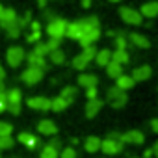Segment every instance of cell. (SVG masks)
<instances>
[{"label":"cell","instance_id":"19","mask_svg":"<svg viewBox=\"0 0 158 158\" xmlns=\"http://www.w3.org/2000/svg\"><path fill=\"white\" fill-rule=\"evenodd\" d=\"M128 41H130L134 47H138V48H149V47H151L149 37H145L143 34H138V32L128 34Z\"/></svg>","mask_w":158,"mask_h":158},{"label":"cell","instance_id":"15","mask_svg":"<svg viewBox=\"0 0 158 158\" xmlns=\"http://www.w3.org/2000/svg\"><path fill=\"white\" fill-rule=\"evenodd\" d=\"M130 76H132L134 82H145V80H149V78L152 76V69L149 65H139V67H134Z\"/></svg>","mask_w":158,"mask_h":158},{"label":"cell","instance_id":"14","mask_svg":"<svg viewBox=\"0 0 158 158\" xmlns=\"http://www.w3.org/2000/svg\"><path fill=\"white\" fill-rule=\"evenodd\" d=\"M76 82L80 88L88 89V88H97L99 86V76L97 74H91V73H82L80 76L76 78Z\"/></svg>","mask_w":158,"mask_h":158},{"label":"cell","instance_id":"44","mask_svg":"<svg viewBox=\"0 0 158 158\" xmlns=\"http://www.w3.org/2000/svg\"><path fill=\"white\" fill-rule=\"evenodd\" d=\"M151 127H152V130L158 134V119H152V121H151Z\"/></svg>","mask_w":158,"mask_h":158},{"label":"cell","instance_id":"13","mask_svg":"<svg viewBox=\"0 0 158 158\" xmlns=\"http://www.w3.org/2000/svg\"><path fill=\"white\" fill-rule=\"evenodd\" d=\"M37 132L41 136H56L58 134V127L52 119H41L37 123Z\"/></svg>","mask_w":158,"mask_h":158},{"label":"cell","instance_id":"33","mask_svg":"<svg viewBox=\"0 0 158 158\" xmlns=\"http://www.w3.org/2000/svg\"><path fill=\"white\" fill-rule=\"evenodd\" d=\"M32 52H34V54H37V56H43V58H47V56H48V48H47V43H43V41L35 43Z\"/></svg>","mask_w":158,"mask_h":158},{"label":"cell","instance_id":"36","mask_svg":"<svg viewBox=\"0 0 158 158\" xmlns=\"http://www.w3.org/2000/svg\"><path fill=\"white\" fill-rule=\"evenodd\" d=\"M13 132V125L6 123V121H0V136H11Z\"/></svg>","mask_w":158,"mask_h":158},{"label":"cell","instance_id":"23","mask_svg":"<svg viewBox=\"0 0 158 158\" xmlns=\"http://www.w3.org/2000/svg\"><path fill=\"white\" fill-rule=\"evenodd\" d=\"M134 80H132V76L130 74H121L119 78H115V88H119L121 91H127L130 88H134Z\"/></svg>","mask_w":158,"mask_h":158},{"label":"cell","instance_id":"46","mask_svg":"<svg viewBox=\"0 0 158 158\" xmlns=\"http://www.w3.org/2000/svg\"><path fill=\"white\" fill-rule=\"evenodd\" d=\"M6 78V69L2 67V63H0V80H4Z\"/></svg>","mask_w":158,"mask_h":158},{"label":"cell","instance_id":"47","mask_svg":"<svg viewBox=\"0 0 158 158\" xmlns=\"http://www.w3.org/2000/svg\"><path fill=\"white\" fill-rule=\"evenodd\" d=\"M82 2V8H91V0H80Z\"/></svg>","mask_w":158,"mask_h":158},{"label":"cell","instance_id":"4","mask_svg":"<svg viewBox=\"0 0 158 158\" xmlns=\"http://www.w3.org/2000/svg\"><path fill=\"white\" fill-rule=\"evenodd\" d=\"M95 54H97L95 45H93V47H86V48H82L80 54H76V56L73 58V63H71V65H73L76 71H84V69L95 60Z\"/></svg>","mask_w":158,"mask_h":158},{"label":"cell","instance_id":"26","mask_svg":"<svg viewBox=\"0 0 158 158\" xmlns=\"http://www.w3.org/2000/svg\"><path fill=\"white\" fill-rule=\"evenodd\" d=\"M67 106H69V102H67L65 99H61L60 95H58V97H54V99H50V110H52V112H56V114H60V112L67 110Z\"/></svg>","mask_w":158,"mask_h":158},{"label":"cell","instance_id":"20","mask_svg":"<svg viewBox=\"0 0 158 158\" xmlns=\"http://www.w3.org/2000/svg\"><path fill=\"white\" fill-rule=\"evenodd\" d=\"M102 104H104V102H102L101 99L88 101V102H86V117H88V119H93V117H97V114L101 112Z\"/></svg>","mask_w":158,"mask_h":158},{"label":"cell","instance_id":"52","mask_svg":"<svg viewBox=\"0 0 158 158\" xmlns=\"http://www.w3.org/2000/svg\"><path fill=\"white\" fill-rule=\"evenodd\" d=\"M132 158H136V156H132Z\"/></svg>","mask_w":158,"mask_h":158},{"label":"cell","instance_id":"18","mask_svg":"<svg viewBox=\"0 0 158 158\" xmlns=\"http://www.w3.org/2000/svg\"><path fill=\"white\" fill-rule=\"evenodd\" d=\"M99 39H101V28H97V30H91V32L84 34L80 39H78V43H80V47H82V48H86V47H93Z\"/></svg>","mask_w":158,"mask_h":158},{"label":"cell","instance_id":"51","mask_svg":"<svg viewBox=\"0 0 158 158\" xmlns=\"http://www.w3.org/2000/svg\"><path fill=\"white\" fill-rule=\"evenodd\" d=\"M0 158H2V154H0Z\"/></svg>","mask_w":158,"mask_h":158},{"label":"cell","instance_id":"50","mask_svg":"<svg viewBox=\"0 0 158 158\" xmlns=\"http://www.w3.org/2000/svg\"><path fill=\"white\" fill-rule=\"evenodd\" d=\"M108 2H119V0H108Z\"/></svg>","mask_w":158,"mask_h":158},{"label":"cell","instance_id":"11","mask_svg":"<svg viewBox=\"0 0 158 158\" xmlns=\"http://www.w3.org/2000/svg\"><path fill=\"white\" fill-rule=\"evenodd\" d=\"M121 141L128 145H141L145 141V136L141 130H127L125 134H121Z\"/></svg>","mask_w":158,"mask_h":158},{"label":"cell","instance_id":"48","mask_svg":"<svg viewBox=\"0 0 158 158\" xmlns=\"http://www.w3.org/2000/svg\"><path fill=\"white\" fill-rule=\"evenodd\" d=\"M47 4H48V0H37V6L39 8H47Z\"/></svg>","mask_w":158,"mask_h":158},{"label":"cell","instance_id":"25","mask_svg":"<svg viewBox=\"0 0 158 158\" xmlns=\"http://www.w3.org/2000/svg\"><path fill=\"white\" fill-rule=\"evenodd\" d=\"M104 69H106V74H108L110 78H114V80L123 74V65H119V63H115V61H110Z\"/></svg>","mask_w":158,"mask_h":158},{"label":"cell","instance_id":"38","mask_svg":"<svg viewBox=\"0 0 158 158\" xmlns=\"http://www.w3.org/2000/svg\"><path fill=\"white\" fill-rule=\"evenodd\" d=\"M60 45H61V41H60V39H50V37H48V41H47V48H48V52L58 50V48H60Z\"/></svg>","mask_w":158,"mask_h":158},{"label":"cell","instance_id":"5","mask_svg":"<svg viewBox=\"0 0 158 158\" xmlns=\"http://www.w3.org/2000/svg\"><path fill=\"white\" fill-rule=\"evenodd\" d=\"M6 99H8V112L13 115H19L21 106H23V93L19 88H11L10 91H6Z\"/></svg>","mask_w":158,"mask_h":158},{"label":"cell","instance_id":"27","mask_svg":"<svg viewBox=\"0 0 158 158\" xmlns=\"http://www.w3.org/2000/svg\"><path fill=\"white\" fill-rule=\"evenodd\" d=\"M128 60H130V56H128L127 50H119V48L112 50V61H115L119 65H125V63H128Z\"/></svg>","mask_w":158,"mask_h":158},{"label":"cell","instance_id":"37","mask_svg":"<svg viewBox=\"0 0 158 158\" xmlns=\"http://www.w3.org/2000/svg\"><path fill=\"white\" fill-rule=\"evenodd\" d=\"M26 41L32 43V45L39 43V41H41V30H34V32H30V34L26 35Z\"/></svg>","mask_w":158,"mask_h":158},{"label":"cell","instance_id":"7","mask_svg":"<svg viewBox=\"0 0 158 158\" xmlns=\"http://www.w3.org/2000/svg\"><path fill=\"white\" fill-rule=\"evenodd\" d=\"M24 60H26V50L19 45H11L6 50V61L10 67H19Z\"/></svg>","mask_w":158,"mask_h":158},{"label":"cell","instance_id":"17","mask_svg":"<svg viewBox=\"0 0 158 158\" xmlns=\"http://www.w3.org/2000/svg\"><path fill=\"white\" fill-rule=\"evenodd\" d=\"M17 19H19V15H17V11L13 8H4L2 15H0V26L6 30L8 26H11L13 23H17Z\"/></svg>","mask_w":158,"mask_h":158},{"label":"cell","instance_id":"6","mask_svg":"<svg viewBox=\"0 0 158 158\" xmlns=\"http://www.w3.org/2000/svg\"><path fill=\"white\" fill-rule=\"evenodd\" d=\"M43 76H45V71H43V69L28 65V67L23 71V74H21V80H23L26 86H35V84H39V82L43 80Z\"/></svg>","mask_w":158,"mask_h":158},{"label":"cell","instance_id":"2","mask_svg":"<svg viewBox=\"0 0 158 158\" xmlns=\"http://www.w3.org/2000/svg\"><path fill=\"white\" fill-rule=\"evenodd\" d=\"M125 143L121 141V134L119 132H110L102 141H101V151L106 154V156H115L123 151Z\"/></svg>","mask_w":158,"mask_h":158},{"label":"cell","instance_id":"29","mask_svg":"<svg viewBox=\"0 0 158 158\" xmlns=\"http://www.w3.org/2000/svg\"><path fill=\"white\" fill-rule=\"evenodd\" d=\"M48 60H50L54 65H63V63H65V52H63L61 48L52 50V52H48Z\"/></svg>","mask_w":158,"mask_h":158},{"label":"cell","instance_id":"45","mask_svg":"<svg viewBox=\"0 0 158 158\" xmlns=\"http://www.w3.org/2000/svg\"><path fill=\"white\" fill-rule=\"evenodd\" d=\"M143 158H152V151L151 149H145L143 151Z\"/></svg>","mask_w":158,"mask_h":158},{"label":"cell","instance_id":"34","mask_svg":"<svg viewBox=\"0 0 158 158\" xmlns=\"http://www.w3.org/2000/svg\"><path fill=\"white\" fill-rule=\"evenodd\" d=\"M114 41H115V48H119V50H127V43H128V39L125 37V34H117L115 37H114Z\"/></svg>","mask_w":158,"mask_h":158},{"label":"cell","instance_id":"42","mask_svg":"<svg viewBox=\"0 0 158 158\" xmlns=\"http://www.w3.org/2000/svg\"><path fill=\"white\" fill-rule=\"evenodd\" d=\"M151 151H152V158H158V139L154 141V145L151 147Z\"/></svg>","mask_w":158,"mask_h":158},{"label":"cell","instance_id":"12","mask_svg":"<svg viewBox=\"0 0 158 158\" xmlns=\"http://www.w3.org/2000/svg\"><path fill=\"white\" fill-rule=\"evenodd\" d=\"M17 141L23 143V145L28 147V149H37V147L41 145V139H39L35 134H32V132H21V134L17 136Z\"/></svg>","mask_w":158,"mask_h":158},{"label":"cell","instance_id":"31","mask_svg":"<svg viewBox=\"0 0 158 158\" xmlns=\"http://www.w3.org/2000/svg\"><path fill=\"white\" fill-rule=\"evenodd\" d=\"M21 32H23V30H21L19 23H13L11 26H8V28H6V35H8L10 39H17V37L21 35Z\"/></svg>","mask_w":158,"mask_h":158},{"label":"cell","instance_id":"40","mask_svg":"<svg viewBox=\"0 0 158 158\" xmlns=\"http://www.w3.org/2000/svg\"><path fill=\"white\" fill-rule=\"evenodd\" d=\"M8 110V99H6V93H0V114H4Z\"/></svg>","mask_w":158,"mask_h":158},{"label":"cell","instance_id":"43","mask_svg":"<svg viewBox=\"0 0 158 158\" xmlns=\"http://www.w3.org/2000/svg\"><path fill=\"white\" fill-rule=\"evenodd\" d=\"M30 28H32V32H34V30H41V26H39L37 21H32V23H30Z\"/></svg>","mask_w":158,"mask_h":158},{"label":"cell","instance_id":"10","mask_svg":"<svg viewBox=\"0 0 158 158\" xmlns=\"http://www.w3.org/2000/svg\"><path fill=\"white\" fill-rule=\"evenodd\" d=\"M26 104H28V108H32V110H37V112H48L50 110V99L48 97H30L28 101H26Z\"/></svg>","mask_w":158,"mask_h":158},{"label":"cell","instance_id":"16","mask_svg":"<svg viewBox=\"0 0 158 158\" xmlns=\"http://www.w3.org/2000/svg\"><path fill=\"white\" fill-rule=\"evenodd\" d=\"M138 11H139V15L143 19H154V17H158V2H156V0L145 2Z\"/></svg>","mask_w":158,"mask_h":158},{"label":"cell","instance_id":"1","mask_svg":"<svg viewBox=\"0 0 158 158\" xmlns=\"http://www.w3.org/2000/svg\"><path fill=\"white\" fill-rule=\"evenodd\" d=\"M97 28H101V26H99V17H95V15L84 17V19H78V21H73V23H67L65 37L78 41L84 34H88V32H91V30H97Z\"/></svg>","mask_w":158,"mask_h":158},{"label":"cell","instance_id":"41","mask_svg":"<svg viewBox=\"0 0 158 158\" xmlns=\"http://www.w3.org/2000/svg\"><path fill=\"white\" fill-rule=\"evenodd\" d=\"M48 145H52L54 149H58V151H61V141H60L58 138H52V139L48 141Z\"/></svg>","mask_w":158,"mask_h":158},{"label":"cell","instance_id":"30","mask_svg":"<svg viewBox=\"0 0 158 158\" xmlns=\"http://www.w3.org/2000/svg\"><path fill=\"white\" fill-rule=\"evenodd\" d=\"M58 156H60V151L48 143L45 147H41V151H39V158H58Z\"/></svg>","mask_w":158,"mask_h":158},{"label":"cell","instance_id":"39","mask_svg":"<svg viewBox=\"0 0 158 158\" xmlns=\"http://www.w3.org/2000/svg\"><path fill=\"white\" fill-rule=\"evenodd\" d=\"M86 97H88V101L99 99V91H97V88H88V89H86Z\"/></svg>","mask_w":158,"mask_h":158},{"label":"cell","instance_id":"21","mask_svg":"<svg viewBox=\"0 0 158 158\" xmlns=\"http://www.w3.org/2000/svg\"><path fill=\"white\" fill-rule=\"evenodd\" d=\"M110 61H112V50H110V48H101V50H97V54H95V63H97L99 67H106Z\"/></svg>","mask_w":158,"mask_h":158},{"label":"cell","instance_id":"8","mask_svg":"<svg viewBox=\"0 0 158 158\" xmlns=\"http://www.w3.org/2000/svg\"><path fill=\"white\" fill-rule=\"evenodd\" d=\"M106 101L110 102V106L112 108H123L127 102H128V95H127V91H121L119 88H110L108 89V93H106Z\"/></svg>","mask_w":158,"mask_h":158},{"label":"cell","instance_id":"32","mask_svg":"<svg viewBox=\"0 0 158 158\" xmlns=\"http://www.w3.org/2000/svg\"><path fill=\"white\" fill-rule=\"evenodd\" d=\"M15 145V139L11 136H0V151H8Z\"/></svg>","mask_w":158,"mask_h":158},{"label":"cell","instance_id":"28","mask_svg":"<svg viewBox=\"0 0 158 158\" xmlns=\"http://www.w3.org/2000/svg\"><path fill=\"white\" fill-rule=\"evenodd\" d=\"M76 95H78V89H76L74 86H65V88L60 91V97H61V99H65L69 104L76 99Z\"/></svg>","mask_w":158,"mask_h":158},{"label":"cell","instance_id":"49","mask_svg":"<svg viewBox=\"0 0 158 158\" xmlns=\"http://www.w3.org/2000/svg\"><path fill=\"white\" fill-rule=\"evenodd\" d=\"M0 93H6V84H4V80H0Z\"/></svg>","mask_w":158,"mask_h":158},{"label":"cell","instance_id":"24","mask_svg":"<svg viewBox=\"0 0 158 158\" xmlns=\"http://www.w3.org/2000/svg\"><path fill=\"white\" fill-rule=\"evenodd\" d=\"M26 60H28V65H32V67H39V69L47 71V58L30 52V54H26Z\"/></svg>","mask_w":158,"mask_h":158},{"label":"cell","instance_id":"3","mask_svg":"<svg viewBox=\"0 0 158 158\" xmlns=\"http://www.w3.org/2000/svg\"><path fill=\"white\" fill-rule=\"evenodd\" d=\"M65 30H67V21L61 19V17H50V21L47 23V35L50 39H63L65 37Z\"/></svg>","mask_w":158,"mask_h":158},{"label":"cell","instance_id":"22","mask_svg":"<svg viewBox=\"0 0 158 158\" xmlns=\"http://www.w3.org/2000/svg\"><path fill=\"white\" fill-rule=\"evenodd\" d=\"M101 138L99 136H88L86 139H84V149H86V152H97V151H101Z\"/></svg>","mask_w":158,"mask_h":158},{"label":"cell","instance_id":"9","mask_svg":"<svg viewBox=\"0 0 158 158\" xmlns=\"http://www.w3.org/2000/svg\"><path fill=\"white\" fill-rule=\"evenodd\" d=\"M119 17L127 24H134V26L143 24V17L139 15V11L134 10V8H130V6H121L119 8Z\"/></svg>","mask_w":158,"mask_h":158},{"label":"cell","instance_id":"35","mask_svg":"<svg viewBox=\"0 0 158 158\" xmlns=\"http://www.w3.org/2000/svg\"><path fill=\"white\" fill-rule=\"evenodd\" d=\"M78 154H76V149L74 147H63L61 151H60V156L58 158H76Z\"/></svg>","mask_w":158,"mask_h":158}]
</instances>
